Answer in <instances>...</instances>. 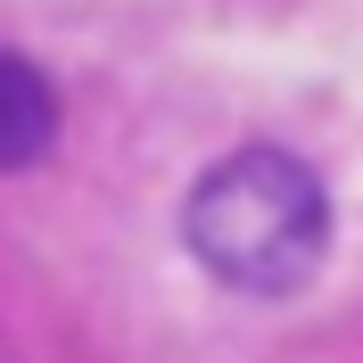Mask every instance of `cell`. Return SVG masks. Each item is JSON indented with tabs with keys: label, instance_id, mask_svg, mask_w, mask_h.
I'll list each match as a JSON object with an SVG mask.
<instances>
[{
	"label": "cell",
	"instance_id": "obj_2",
	"mask_svg": "<svg viewBox=\"0 0 363 363\" xmlns=\"http://www.w3.org/2000/svg\"><path fill=\"white\" fill-rule=\"evenodd\" d=\"M50 140H58V91H50V74L25 50H0V174L50 157Z\"/></svg>",
	"mask_w": 363,
	"mask_h": 363
},
{
	"label": "cell",
	"instance_id": "obj_1",
	"mask_svg": "<svg viewBox=\"0 0 363 363\" xmlns=\"http://www.w3.org/2000/svg\"><path fill=\"white\" fill-rule=\"evenodd\" d=\"M182 240L223 289L240 297H289L330 256V190L297 149L248 140L215 157L182 199Z\"/></svg>",
	"mask_w": 363,
	"mask_h": 363
}]
</instances>
